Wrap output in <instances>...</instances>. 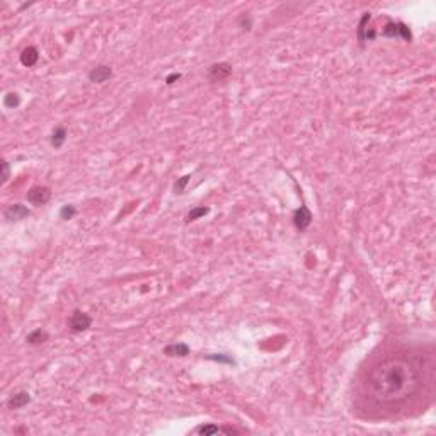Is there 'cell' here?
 Here are the masks:
<instances>
[{
	"mask_svg": "<svg viewBox=\"0 0 436 436\" xmlns=\"http://www.w3.org/2000/svg\"><path fill=\"white\" fill-rule=\"evenodd\" d=\"M239 24H241V28L244 31H250V28H252V19H250L249 14H242L241 19H239Z\"/></svg>",
	"mask_w": 436,
	"mask_h": 436,
	"instance_id": "ffe728a7",
	"label": "cell"
},
{
	"mask_svg": "<svg viewBox=\"0 0 436 436\" xmlns=\"http://www.w3.org/2000/svg\"><path fill=\"white\" fill-rule=\"evenodd\" d=\"M293 223H295V227L300 230V232H303V230H307L308 227H310L312 213H310V210H308L305 204H302V206H300L298 210L293 213Z\"/></svg>",
	"mask_w": 436,
	"mask_h": 436,
	"instance_id": "52a82bcc",
	"label": "cell"
},
{
	"mask_svg": "<svg viewBox=\"0 0 436 436\" xmlns=\"http://www.w3.org/2000/svg\"><path fill=\"white\" fill-rule=\"evenodd\" d=\"M26 199L34 206H43L51 199V189L48 186H33L26 194Z\"/></svg>",
	"mask_w": 436,
	"mask_h": 436,
	"instance_id": "3957f363",
	"label": "cell"
},
{
	"mask_svg": "<svg viewBox=\"0 0 436 436\" xmlns=\"http://www.w3.org/2000/svg\"><path fill=\"white\" fill-rule=\"evenodd\" d=\"M189 181H191V176H189V174L179 177V179L176 181V184H174V193H177V194H183V193L186 191V186L189 184Z\"/></svg>",
	"mask_w": 436,
	"mask_h": 436,
	"instance_id": "d6986e66",
	"label": "cell"
},
{
	"mask_svg": "<svg viewBox=\"0 0 436 436\" xmlns=\"http://www.w3.org/2000/svg\"><path fill=\"white\" fill-rule=\"evenodd\" d=\"M19 104H21V96H19L17 92H9V94L3 97V106H5L7 109H15V107H19Z\"/></svg>",
	"mask_w": 436,
	"mask_h": 436,
	"instance_id": "2e32d148",
	"label": "cell"
},
{
	"mask_svg": "<svg viewBox=\"0 0 436 436\" xmlns=\"http://www.w3.org/2000/svg\"><path fill=\"white\" fill-rule=\"evenodd\" d=\"M208 213H210V208L208 206L193 208V210L186 215V223H191V222H196V220H199V218H204V215H208Z\"/></svg>",
	"mask_w": 436,
	"mask_h": 436,
	"instance_id": "9a60e30c",
	"label": "cell"
},
{
	"mask_svg": "<svg viewBox=\"0 0 436 436\" xmlns=\"http://www.w3.org/2000/svg\"><path fill=\"white\" fill-rule=\"evenodd\" d=\"M370 19H372V15H370L368 12L363 14V17H361V21H360V26H358V41H360V45H365V41H372L373 38L377 36V33L373 29L368 31Z\"/></svg>",
	"mask_w": 436,
	"mask_h": 436,
	"instance_id": "9c48e42d",
	"label": "cell"
},
{
	"mask_svg": "<svg viewBox=\"0 0 436 436\" xmlns=\"http://www.w3.org/2000/svg\"><path fill=\"white\" fill-rule=\"evenodd\" d=\"M77 213V206L75 204H65V206H61L60 210V218L61 220H70L75 217Z\"/></svg>",
	"mask_w": 436,
	"mask_h": 436,
	"instance_id": "ac0fdd59",
	"label": "cell"
},
{
	"mask_svg": "<svg viewBox=\"0 0 436 436\" xmlns=\"http://www.w3.org/2000/svg\"><path fill=\"white\" fill-rule=\"evenodd\" d=\"M220 431H222V430H220L218 426H215V424H201V426L196 428L193 433H194V435L208 436V435H217V433H220Z\"/></svg>",
	"mask_w": 436,
	"mask_h": 436,
	"instance_id": "e0dca14e",
	"label": "cell"
},
{
	"mask_svg": "<svg viewBox=\"0 0 436 436\" xmlns=\"http://www.w3.org/2000/svg\"><path fill=\"white\" fill-rule=\"evenodd\" d=\"M31 215L29 208L22 203H14L9 204V206L3 210V217H5L9 222H21V220L28 218Z\"/></svg>",
	"mask_w": 436,
	"mask_h": 436,
	"instance_id": "8992f818",
	"label": "cell"
},
{
	"mask_svg": "<svg viewBox=\"0 0 436 436\" xmlns=\"http://www.w3.org/2000/svg\"><path fill=\"white\" fill-rule=\"evenodd\" d=\"M65 140H67V130H65L63 126L55 128V131H53L51 135V145L55 146V148H60V146H63Z\"/></svg>",
	"mask_w": 436,
	"mask_h": 436,
	"instance_id": "5bb4252c",
	"label": "cell"
},
{
	"mask_svg": "<svg viewBox=\"0 0 436 436\" xmlns=\"http://www.w3.org/2000/svg\"><path fill=\"white\" fill-rule=\"evenodd\" d=\"M92 326V317L82 310H75L68 319V327L73 333H84Z\"/></svg>",
	"mask_w": 436,
	"mask_h": 436,
	"instance_id": "5b68a950",
	"label": "cell"
},
{
	"mask_svg": "<svg viewBox=\"0 0 436 436\" xmlns=\"http://www.w3.org/2000/svg\"><path fill=\"white\" fill-rule=\"evenodd\" d=\"M111 77H113V70H111V67H107V65H97V67H94L89 72V80H91L92 84H104L107 82Z\"/></svg>",
	"mask_w": 436,
	"mask_h": 436,
	"instance_id": "ba28073f",
	"label": "cell"
},
{
	"mask_svg": "<svg viewBox=\"0 0 436 436\" xmlns=\"http://www.w3.org/2000/svg\"><path fill=\"white\" fill-rule=\"evenodd\" d=\"M382 36L385 38H402L404 41H411L412 34L406 24L402 22H387L385 28L382 29Z\"/></svg>",
	"mask_w": 436,
	"mask_h": 436,
	"instance_id": "277c9868",
	"label": "cell"
},
{
	"mask_svg": "<svg viewBox=\"0 0 436 436\" xmlns=\"http://www.w3.org/2000/svg\"><path fill=\"white\" fill-rule=\"evenodd\" d=\"M179 79H181V73H171V75L165 79V84H167V86H172V84H174L176 80H179Z\"/></svg>",
	"mask_w": 436,
	"mask_h": 436,
	"instance_id": "603a6c76",
	"label": "cell"
},
{
	"mask_svg": "<svg viewBox=\"0 0 436 436\" xmlns=\"http://www.w3.org/2000/svg\"><path fill=\"white\" fill-rule=\"evenodd\" d=\"M38 60H40V53H38V49L34 46H28L26 49H22L21 63L24 67H34L38 63Z\"/></svg>",
	"mask_w": 436,
	"mask_h": 436,
	"instance_id": "8fae6325",
	"label": "cell"
},
{
	"mask_svg": "<svg viewBox=\"0 0 436 436\" xmlns=\"http://www.w3.org/2000/svg\"><path fill=\"white\" fill-rule=\"evenodd\" d=\"M208 360L220 361V363H229V365H234L235 363L232 358H229L227 354H211V356H208Z\"/></svg>",
	"mask_w": 436,
	"mask_h": 436,
	"instance_id": "44dd1931",
	"label": "cell"
},
{
	"mask_svg": "<svg viewBox=\"0 0 436 436\" xmlns=\"http://www.w3.org/2000/svg\"><path fill=\"white\" fill-rule=\"evenodd\" d=\"M48 339H49V334L46 333L45 329H36V331H33V333L28 334L26 341H28L29 344H43V342H46Z\"/></svg>",
	"mask_w": 436,
	"mask_h": 436,
	"instance_id": "4fadbf2b",
	"label": "cell"
},
{
	"mask_svg": "<svg viewBox=\"0 0 436 436\" xmlns=\"http://www.w3.org/2000/svg\"><path fill=\"white\" fill-rule=\"evenodd\" d=\"M31 402V395L29 392H17L14 393V395H10L9 399H7L5 406L7 409H10V411H15V409H22L24 406H28V404Z\"/></svg>",
	"mask_w": 436,
	"mask_h": 436,
	"instance_id": "30bf717a",
	"label": "cell"
},
{
	"mask_svg": "<svg viewBox=\"0 0 436 436\" xmlns=\"http://www.w3.org/2000/svg\"><path fill=\"white\" fill-rule=\"evenodd\" d=\"M365 387L370 399L378 404H399L421 387V372L407 358L390 356L370 370Z\"/></svg>",
	"mask_w": 436,
	"mask_h": 436,
	"instance_id": "6da1fadb",
	"label": "cell"
},
{
	"mask_svg": "<svg viewBox=\"0 0 436 436\" xmlns=\"http://www.w3.org/2000/svg\"><path fill=\"white\" fill-rule=\"evenodd\" d=\"M164 353L167 354V356L184 358V356H188V354H189V346L186 344V342H172V344L165 346Z\"/></svg>",
	"mask_w": 436,
	"mask_h": 436,
	"instance_id": "7c38bea8",
	"label": "cell"
},
{
	"mask_svg": "<svg viewBox=\"0 0 436 436\" xmlns=\"http://www.w3.org/2000/svg\"><path fill=\"white\" fill-rule=\"evenodd\" d=\"M2 169H3V172H2V183L5 184L7 181H9V177H10V165H9V162L3 160L2 162Z\"/></svg>",
	"mask_w": 436,
	"mask_h": 436,
	"instance_id": "7402d4cb",
	"label": "cell"
},
{
	"mask_svg": "<svg viewBox=\"0 0 436 436\" xmlns=\"http://www.w3.org/2000/svg\"><path fill=\"white\" fill-rule=\"evenodd\" d=\"M208 80L210 82H225L230 75H232V65L227 63V61H218V63H213L210 68H208Z\"/></svg>",
	"mask_w": 436,
	"mask_h": 436,
	"instance_id": "7a4b0ae2",
	"label": "cell"
}]
</instances>
